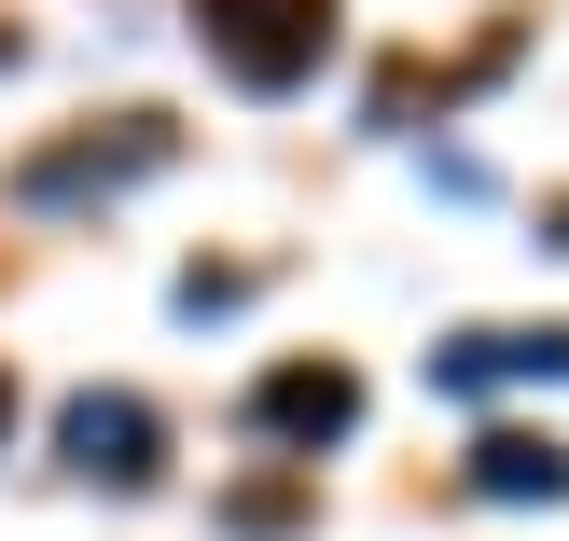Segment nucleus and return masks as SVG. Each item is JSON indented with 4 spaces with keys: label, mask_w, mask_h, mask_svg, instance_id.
Returning <instances> with one entry per match:
<instances>
[{
    "label": "nucleus",
    "mask_w": 569,
    "mask_h": 541,
    "mask_svg": "<svg viewBox=\"0 0 569 541\" xmlns=\"http://www.w3.org/2000/svg\"><path fill=\"white\" fill-rule=\"evenodd\" d=\"M0 70H14V28H0Z\"/></svg>",
    "instance_id": "0eeeda50"
},
{
    "label": "nucleus",
    "mask_w": 569,
    "mask_h": 541,
    "mask_svg": "<svg viewBox=\"0 0 569 541\" xmlns=\"http://www.w3.org/2000/svg\"><path fill=\"white\" fill-rule=\"evenodd\" d=\"M472 500H569V444L556 431H487L472 444Z\"/></svg>",
    "instance_id": "39448f33"
},
{
    "label": "nucleus",
    "mask_w": 569,
    "mask_h": 541,
    "mask_svg": "<svg viewBox=\"0 0 569 541\" xmlns=\"http://www.w3.org/2000/svg\"><path fill=\"white\" fill-rule=\"evenodd\" d=\"M56 444H70L98 487H153V459H167V431H153V403H139V389H83V403L56 417Z\"/></svg>",
    "instance_id": "7ed1b4c3"
},
{
    "label": "nucleus",
    "mask_w": 569,
    "mask_h": 541,
    "mask_svg": "<svg viewBox=\"0 0 569 541\" xmlns=\"http://www.w3.org/2000/svg\"><path fill=\"white\" fill-rule=\"evenodd\" d=\"M0 444H14V375H0Z\"/></svg>",
    "instance_id": "423d86ee"
},
{
    "label": "nucleus",
    "mask_w": 569,
    "mask_h": 541,
    "mask_svg": "<svg viewBox=\"0 0 569 541\" xmlns=\"http://www.w3.org/2000/svg\"><path fill=\"white\" fill-rule=\"evenodd\" d=\"M348 417H361V375H348V361H278V375L250 389V431H264V444H333Z\"/></svg>",
    "instance_id": "20e7f679"
},
{
    "label": "nucleus",
    "mask_w": 569,
    "mask_h": 541,
    "mask_svg": "<svg viewBox=\"0 0 569 541\" xmlns=\"http://www.w3.org/2000/svg\"><path fill=\"white\" fill-rule=\"evenodd\" d=\"M194 42H209V70H222V83H250V98H292V83L333 56V0H194Z\"/></svg>",
    "instance_id": "f257e3e1"
},
{
    "label": "nucleus",
    "mask_w": 569,
    "mask_h": 541,
    "mask_svg": "<svg viewBox=\"0 0 569 541\" xmlns=\"http://www.w3.org/2000/svg\"><path fill=\"white\" fill-rule=\"evenodd\" d=\"M167 153H181V139H167V111H126L111 139H56V153H28V167H14V194H28V209H83V194L153 181Z\"/></svg>",
    "instance_id": "f03ea898"
}]
</instances>
